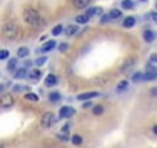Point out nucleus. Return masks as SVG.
<instances>
[{
    "label": "nucleus",
    "mask_w": 157,
    "mask_h": 148,
    "mask_svg": "<svg viewBox=\"0 0 157 148\" xmlns=\"http://www.w3.org/2000/svg\"><path fill=\"white\" fill-rule=\"evenodd\" d=\"M40 13L37 11V10H34V8H26L25 10V13H23V20L29 25V26H37L39 25V22H40Z\"/></svg>",
    "instance_id": "f257e3e1"
},
{
    "label": "nucleus",
    "mask_w": 157,
    "mask_h": 148,
    "mask_svg": "<svg viewBox=\"0 0 157 148\" xmlns=\"http://www.w3.org/2000/svg\"><path fill=\"white\" fill-rule=\"evenodd\" d=\"M2 33L6 39L10 40H16L17 36H19V25L16 22H6L2 28Z\"/></svg>",
    "instance_id": "f03ea898"
},
{
    "label": "nucleus",
    "mask_w": 157,
    "mask_h": 148,
    "mask_svg": "<svg viewBox=\"0 0 157 148\" xmlns=\"http://www.w3.org/2000/svg\"><path fill=\"white\" fill-rule=\"evenodd\" d=\"M14 105V97L13 94H2L0 96V108H3V110H8Z\"/></svg>",
    "instance_id": "7ed1b4c3"
},
{
    "label": "nucleus",
    "mask_w": 157,
    "mask_h": 148,
    "mask_svg": "<svg viewBox=\"0 0 157 148\" xmlns=\"http://www.w3.org/2000/svg\"><path fill=\"white\" fill-rule=\"evenodd\" d=\"M54 123H56V117H54L52 113H45L42 116V119H40V125L43 128H51Z\"/></svg>",
    "instance_id": "20e7f679"
},
{
    "label": "nucleus",
    "mask_w": 157,
    "mask_h": 148,
    "mask_svg": "<svg viewBox=\"0 0 157 148\" xmlns=\"http://www.w3.org/2000/svg\"><path fill=\"white\" fill-rule=\"evenodd\" d=\"M74 113H75V110L72 107H62L59 110V119H68V117L74 116Z\"/></svg>",
    "instance_id": "39448f33"
},
{
    "label": "nucleus",
    "mask_w": 157,
    "mask_h": 148,
    "mask_svg": "<svg viewBox=\"0 0 157 148\" xmlns=\"http://www.w3.org/2000/svg\"><path fill=\"white\" fill-rule=\"evenodd\" d=\"M157 79V68H151L143 74V82H151Z\"/></svg>",
    "instance_id": "423d86ee"
},
{
    "label": "nucleus",
    "mask_w": 157,
    "mask_h": 148,
    "mask_svg": "<svg viewBox=\"0 0 157 148\" xmlns=\"http://www.w3.org/2000/svg\"><path fill=\"white\" fill-rule=\"evenodd\" d=\"M97 96H99V93H97V91H86V93H82V94H78V96H77V100L83 102V100H90V99H94V97H97Z\"/></svg>",
    "instance_id": "0eeeda50"
},
{
    "label": "nucleus",
    "mask_w": 157,
    "mask_h": 148,
    "mask_svg": "<svg viewBox=\"0 0 157 148\" xmlns=\"http://www.w3.org/2000/svg\"><path fill=\"white\" fill-rule=\"evenodd\" d=\"M57 46V43H56V40H48V42H45V45L39 49L42 54H46V53H49V51H52L54 48Z\"/></svg>",
    "instance_id": "6e6552de"
},
{
    "label": "nucleus",
    "mask_w": 157,
    "mask_h": 148,
    "mask_svg": "<svg viewBox=\"0 0 157 148\" xmlns=\"http://www.w3.org/2000/svg\"><path fill=\"white\" fill-rule=\"evenodd\" d=\"M71 2H72V6L75 10H85L91 3V0H71Z\"/></svg>",
    "instance_id": "1a4fd4ad"
},
{
    "label": "nucleus",
    "mask_w": 157,
    "mask_h": 148,
    "mask_svg": "<svg viewBox=\"0 0 157 148\" xmlns=\"http://www.w3.org/2000/svg\"><path fill=\"white\" fill-rule=\"evenodd\" d=\"M78 33V25H68L65 29H63V34L66 36V37H72V36H75Z\"/></svg>",
    "instance_id": "9d476101"
},
{
    "label": "nucleus",
    "mask_w": 157,
    "mask_h": 148,
    "mask_svg": "<svg viewBox=\"0 0 157 148\" xmlns=\"http://www.w3.org/2000/svg\"><path fill=\"white\" fill-rule=\"evenodd\" d=\"M136 17H132V16H128V17H125L123 19V22H122V26L123 28H126V29H129V28H134L136 26Z\"/></svg>",
    "instance_id": "9b49d317"
},
{
    "label": "nucleus",
    "mask_w": 157,
    "mask_h": 148,
    "mask_svg": "<svg viewBox=\"0 0 157 148\" xmlns=\"http://www.w3.org/2000/svg\"><path fill=\"white\" fill-rule=\"evenodd\" d=\"M102 13H103V10H102L100 6H93V8H88L85 14H86V16H88V17L91 19V17H96V16H100Z\"/></svg>",
    "instance_id": "f8f14e48"
},
{
    "label": "nucleus",
    "mask_w": 157,
    "mask_h": 148,
    "mask_svg": "<svg viewBox=\"0 0 157 148\" xmlns=\"http://www.w3.org/2000/svg\"><path fill=\"white\" fill-rule=\"evenodd\" d=\"M154 40H155V33H154L152 29H145V31H143V42L151 43V42H154Z\"/></svg>",
    "instance_id": "ddd939ff"
},
{
    "label": "nucleus",
    "mask_w": 157,
    "mask_h": 148,
    "mask_svg": "<svg viewBox=\"0 0 157 148\" xmlns=\"http://www.w3.org/2000/svg\"><path fill=\"white\" fill-rule=\"evenodd\" d=\"M25 77H28V69L26 68H17L16 71H14V79H25Z\"/></svg>",
    "instance_id": "4468645a"
},
{
    "label": "nucleus",
    "mask_w": 157,
    "mask_h": 148,
    "mask_svg": "<svg viewBox=\"0 0 157 148\" xmlns=\"http://www.w3.org/2000/svg\"><path fill=\"white\" fill-rule=\"evenodd\" d=\"M57 82H59L57 76H54V74H48L46 79H45V87H54V85H57Z\"/></svg>",
    "instance_id": "2eb2a0df"
},
{
    "label": "nucleus",
    "mask_w": 157,
    "mask_h": 148,
    "mask_svg": "<svg viewBox=\"0 0 157 148\" xmlns=\"http://www.w3.org/2000/svg\"><path fill=\"white\" fill-rule=\"evenodd\" d=\"M28 56H29V48L28 46H20L17 49V57L19 59H26Z\"/></svg>",
    "instance_id": "dca6fc26"
},
{
    "label": "nucleus",
    "mask_w": 157,
    "mask_h": 148,
    "mask_svg": "<svg viewBox=\"0 0 157 148\" xmlns=\"http://www.w3.org/2000/svg\"><path fill=\"white\" fill-rule=\"evenodd\" d=\"M48 99H49L51 103H57L59 100H62V94H60L59 91H52V93L48 94Z\"/></svg>",
    "instance_id": "f3484780"
},
{
    "label": "nucleus",
    "mask_w": 157,
    "mask_h": 148,
    "mask_svg": "<svg viewBox=\"0 0 157 148\" xmlns=\"http://www.w3.org/2000/svg\"><path fill=\"white\" fill-rule=\"evenodd\" d=\"M108 82H109V79H108L106 76H99V77H96V79H94V84H96V85H99V87H106V85H108Z\"/></svg>",
    "instance_id": "a211bd4d"
},
{
    "label": "nucleus",
    "mask_w": 157,
    "mask_h": 148,
    "mask_svg": "<svg viewBox=\"0 0 157 148\" xmlns=\"http://www.w3.org/2000/svg\"><path fill=\"white\" fill-rule=\"evenodd\" d=\"M28 77H29L31 80H39V79L42 77V71H40V69H33V71L28 72Z\"/></svg>",
    "instance_id": "6ab92c4d"
},
{
    "label": "nucleus",
    "mask_w": 157,
    "mask_h": 148,
    "mask_svg": "<svg viewBox=\"0 0 157 148\" xmlns=\"http://www.w3.org/2000/svg\"><path fill=\"white\" fill-rule=\"evenodd\" d=\"M88 22H90V17H88V16H86L85 13L75 17V23H78V25H86Z\"/></svg>",
    "instance_id": "aec40b11"
},
{
    "label": "nucleus",
    "mask_w": 157,
    "mask_h": 148,
    "mask_svg": "<svg viewBox=\"0 0 157 148\" xmlns=\"http://www.w3.org/2000/svg\"><path fill=\"white\" fill-rule=\"evenodd\" d=\"M128 85H129V82H128V80H122V82H119V84H117L116 91H117V93H125V91L128 90Z\"/></svg>",
    "instance_id": "412c9836"
},
{
    "label": "nucleus",
    "mask_w": 157,
    "mask_h": 148,
    "mask_svg": "<svg viewBox=\"0 0 157 148\" xmlns=\"http://www.w3.org/2000/svg\"><path fill=\"white\" fill-rule=\"evenodd\" d=\"M108 14H109L111 20H116V19H120V17H122V11H120L119 8H113Z\"/></svg>",
    "instance_id": "4be33fe9"
},
{
    "label": "nucleus",
    "mask_w": 157,
    "mask_h": 148,
    "mask_svg": "<svg viewBox=\"0 0 157 148\" xmlns=\"http://www.w3.org/2000/svg\"><path fill=\"white\" fill-rule=\"evenodd\" d=\"M25 99H26L28 102H34V103H37V102L40 100L39 94H36V93H26V94H25Z\"/></svg>",
    "instance_id": "5701e85b"
},
{
    "label": "nucleus",
    "mask_w": 157,
    "mask_h": 148,
    "mask_svg": "<svg viewBox=\"0 0 157 148\" xmlns=\"http://www.w3.org/2000/svg\"><path fill=\"white\" fill-rule=\"evenodd\" d=\"M17 59H10L8 60V63H6V69L8 71H16L17 69Z\"/></svg>",
    "instance_id": "b1692460"
},
{
    "label": "nucleus",
    "mask_w": 157,
    "mask_h": 148,
    "mask_svg": "<svg viewBox=\"0 0 157 148\" xmlns=\"http://www.w3.org/2000/svg\"><path fill=\"white\" fill-rule=\"evenodd\" d=\"M131 80L132 82H143V72H140V71L132 72L131 74Z\"/></svg>",
    "instance_id": "393cba45"
},
{
    "label": "nucleus",
    "mask_w": 157,
    "mask_h": 148,
    "mask_svg": "<svg viewBox=\"0 0 157 148\" xmlns=\"http://www.w3.org/2000/svg\"><path fill=\"white\" fill-rule=\"evenodd\" d=\"M71 142H72L75 146H78V145L83 143V137H82L80 134H74V136H71Z\"/></svg>",
    "instance_id": "a878e982"
},
{
    "label": "nucleus",
    "mask_w": 157,
    "mask_h": 148,
    "mask_svg": "<svg viewBox=\"0 0 157 148\" xmlns=\"http://www.w3.org/2000/svg\"><path fill=\"white\" fill-rule=\"evenodd\" d=\"M105 113V107L103 105H94L93 107V114L94 116H102Z\"/></svg>",
    "instance_id": "bb28decb"
},
{
    "label": "nucleus",
    "mask_w": 157,
    "mask_h": 148,
    "mask_svg": "<svg viewBox=\"0 0 157 148\" xmlns=\"http://www.w3.org/2000/svg\"><path fill=\"white\" fill-rule=\"evenodd\" d=\"M63 29H65V26H63V25H56V26L52 28L51 34H52L54 37H57V36H60V34L63 33Z\"/></svg>",
    "instance_id": "cd10ccee"
},
{
    "label": "nucleus",
    "mask_w": 157,
    "mask_h": 148,
    "mask_svg": "<svg viewBox=\"0 0 157 148\" xmlns=\"http://www.w3.org/2000/svg\"><path fill=\"white\" fill-rule=\"evenodd\" d=\"M46 62H48V57H46V56H40V57H37V59L34 60V65H36V66H43Z\"/></svg>",
    "instance_id": "c85d7f7f"
},
{
    "label": "nucleus",
    "mask_w": 157,
    "mask_h": 148,
    "mask_svg": "<svg viewBox=\"0 0 157 148\" xmlns=\"http://www.w3.org/2000/svg\"><path fill=\"white\" fill-rule=\"evenodd\" d=\"M134 2L132 0H122V10H132Z\"/></svg>",
    "instance_id": "c756f323"
},
{
    "label": "nucleus",
    "mask_w": 157,
    "mask_h": 148,
    "mask_svg": "<svg viewBox=\"0 0 157 148\" xmlns=\"http://www.w3.org/2000/svg\"><path fill=\"white\" fill-rule=\"evenodd\" d=\"M134 63H136V59H126V60H125V63L122 65V68H120V69H122V71H126V69H128L129 66H132Z\"/></svg>",
    "instance_id": "7c9ffc66"
},
{
    "label": "nucleus",
    "mask_w": 157,
    "mask_h": 148,
    "mask_svg": "<svg viewBox=\"0 0 157 148\" xmlns=\"http://www.w3.org/2000/svg\"><path fill=\"white\" fill-rule=\"evenodd\" d=\"M10 59V51L8 49H2L0 51V60H6Z\"/></svg>",
    "instance_id": "2f4dec72"
},
{
    "label": "nucleus",
    "mask_w": 157,
    "mask_h": 148,
    "mask_svg": "<svg viewBox=\"0 0 157 148\" xmlns=\"http://www.w3.org/2000/svg\"><path fill=\"white\" fill-rule=\"evenodd\" d=\"M68 48H69V45H68L66 42L59 43V51H60V53H66V51H68Z\"/></svg>",
    "instance_id": "473e14b6"
},
{
    "label": "nucleus",
    "mask_w": 157,
    "mask_h": 148,
    "mask_svg": "<svg viewBox=\"0 0 157 148\" xmlns=\"http://www.w3.org/2000/svg\"><path fill=\"white\" fill-rule=\"evenodd\" d=\"M108 22H111L109 14H103V16H102V19H100V25H105V23H108Z\"/></svg>",
    "instance_id": "72a5a7b5"
},
{
    "label": "nucleus",
    "mask_w": 157,
    "mask_h": 148,
    "mask_svg": "<svg viewBox=\"0 0 157 148\" xmlns=\"http://www.w3.org/2000/svg\"><path fill=\"white\" fill-rule=\"evenodd\" d=\"M149 63L151 65H157V53H152L149 56Z\"/></svg>",
    "instance_id": "f704fd0d"
},
{
    "label": "nucleus",
    "mask_w": 157,
    "mask_h": 148,
    "mask_svg": "<svg viewBox=\"0 0 157 148\" xmlns=\"http://www.w3.org/2000/svg\"><path fill=\"white\" fill-rule=\"evenodd\" d=\"M57 136H59V139H60V140H65V142H66V140H71L69 134H65V133H59Z\"/></svg>",
    "instance_id": "c9c22d12"
},
{
    "label": "nucleus",
    "mask_w": 157,
    "mask_h": 148,
    "mask_svg": "<svg viewBox=\"0 0 157 148\" xmlns=\"http://www.w3.org/2000/svg\"><path fill=\"white\" fill-rule=\"evenodd\" d=\"M16 93H19V91H22V90H28V87H25V85H14V88H13Z\"/></svg>",
    "instance_id": "e433bc0d"
},
{
    "label": "nucleus",
    "mask_w": 157,
    "mask_h": 148,
    "mask_svg": "<svg viewBox=\"0 0 157 148\" xmlns=\"http://www.w3.org/2000/svg\"><path fill=\"white\" fill-rule=\"evenodd\" d=\"M69 128H71V123H66V125H63V128H62V131H60V133H65V134H68Z\"/></svg>",
    "instance_id": "4c0bfd02"
},
{
    "label": "nucleus",
    "mask_w": 157,
    "mask_h": 148,
    "mask_svg": "<svg viewBox=\"0 0 157 148\" xmlns=\"http://www.w3.org/2000/svg\"><path fill=\"white\" fill-rule=\"evenodd\" d=\"M6 84H0V96H2V94H5V91H6Z\"/></svg>",
    "instance_id": "58836bf2"
},
{
    "label": "nucleus",
    "mask_w": 157,
    "mask_h": 148,
    "mask_svg": "<svg viewBox=\"0 0 157 148\" xmlns=\"http://www.w3.org/2000/svg\"><path fill=\"white\" fill-rule=\"evenodd\" d=\"M33 65H34V62H33V60H25L23 68H26V69H28V68H29V66H33Z\"/></svg>",
    "instance_id": "ea45409f"
},
{
    "label": "nucleus",
    "mask_w": 157,
    "mask_h": 148,
    "mask_svg": "<svg viewBox=\"0 0 157 148\" xmlns=\"http://www.w3.org/2000/svg\"><path fill=\"white\" fill-rule=\"evenodd\" d=\"M149 17H151V20H152L154 23H157V11H155V13H151Z\"/></svg>",
    "instance_id": "a19ab883"
},
{
    "label": "nucleus",
    "mask_w": 157,
    "mask_h": 148,
    "mask_svg": "<svg viewBox=\"0 0 157 148\" xmlns=\"http://www.w3.org/2000/svg\"><path fill=\"white\" fill-rule=\"evenodd\" d=\"M149 94H151L152 97H157V88H151V90H149Z\"/></svg>",
    "instance_id": "79ce46f5"
},
{
    "label": "nucleus",
    "mask_w": 157,
    "mask_h": 148,
    "mask_svg": "<svg viewBox=\"0 0 157 148\" xmlns=\"http://www.w3.org/2000/svg\"><path fill=\"white\" fill-rule=\"evenodd\" d=\"M83 108H93V103L91 102H85L83 103Z\"/></svg>",
    "instance_id": "37998d69"
},
{
    "label": "nucleus",
    "mask_w": 157,
    "mask_h": 148,
    "mask_svg": "<svg viewBox=\"0 0 157 148\" xmlns=\"http://www.w3.org/2000/svg\"><path fill=\"white\" fill-rule=\"evenodd\" d=\"M152 133L157 136V125H154V127H152Z\"/></svg>",
    "instance_id": "c03bdc74"
},
{
    "label": "nucleus",
    "mask_w": 157,
    "mask_h": 148,
    "mask_svg": "<svg viewBox=\"0 0 157 148\" xmlns=\"http://www.w3.org/2000/svg\"><path fill=\"white\" fill-rule=\"evenodd\" d=\"M0 148H5V145H3V143H0Z\"/></svg>",
    "instance_id": "a18cd8bd"
},
{
    "label": "nucleus",
    "mask_w": 157,
    "mask_h": 148,
    "mask_svg": "<svg viewBox=\"0 0 157 148\" xmlns=\"http://www.w3.org/2000/svg\"><path fill=\"white\" fill-rule=\"evenodd\" d=\"M140 2H148V0H140Z\"/></svg>",
    "instance_id": "49530a36"
},
{
    "label": "nucleus",
    "mask_w": 157,
    "mask_h": 148,
    "mask_svg": "<svg viewBox=\"0 0 157 148\" xmlns=\"http://www.w3.org/2000/svg\"><path fill=\"white\" fill-rule=\"evenodd\" d=\"M155 10H157V3H155Z\"/></svg>",
    "instance_id": "de8ad7c7"
}]
</instances>
